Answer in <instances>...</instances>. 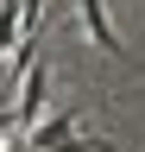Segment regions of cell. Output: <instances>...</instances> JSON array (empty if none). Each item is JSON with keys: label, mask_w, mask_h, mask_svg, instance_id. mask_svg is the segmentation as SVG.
<instances>
[{"label": "cell", "mask_w": 145, "mask_h": 152, "mask_svg": "<svg viewBox=\"0 0 145 152\" xmlns=\"http://www.w3.org/2000/svg\"><path fill=\"white\" fill-rule=\"evenodd\" d=\"M44 89H50V70L32 57V70L19 76V108H13V133H25V127H38L44 121Z\"/></svg>", "instance_id": "6da1fadb"}, {"label": "cell", "mask_w": 145, "mask_h": 152, "mask_svg": "<svg viewBox=\"0 0 145 152\" xmlns=\"http://www.w3.org/2000/svg\"><path fill=\"white\" fill-rule=\"evenodd\" d=\"M82 26H88V38H95L107 57H120V38H114V19H107V0H82Z\"/></svg>", "instance_id": "7a4b0ae2"}, {"label": "cell", "mask_w": 145, "mask_h": 152, "mask_svg": "<svg viewBox=\"0 0 145 152\" xmlns=\"http://www.w3.org/2000/svg\"><path fill=\"white\" fill-rule=\"evenodd\" d=\"M19 19H25V0H0V57L19 45Z\"/></svg>", "instance_id": "3957f363"}, {"label": "cell", "mask_w": 145, "mask_h": 152, "mask_svg": "<svg viewBox=\"0 0 145 152\" xmlns=\"http://www.w3.org/2000/svg\"><path fill=\"white\" fill-rule=\"evenodd\" d=\"M44 152H114V140H88V133L76 140V133H63V140H50Z\"/></svg>", "instance_id": "277c9868"}, {"label": "cell", "mask_w": 145, "mask_h": 152, "mask_svg": "<svg viewBox=\"0 0 145 152\" xmlns=\"http://www.w3.org/2000/svg\"><path fill=\"white\" fill-rule=\"evenodd\" d=\"M6 133H13V108H0V140H6Z\"/></svg>", "instance_id": "5b68a950"}, {"label": "cell", "mask_w": 145, "mask_h": 152, "mask_svg": "<svg viewBox=\"0 0 145 152\" xmlns=\"http://www.w3.org/2000/svg\"><path fill=\"white\" fill-rule=\"evenodd\" d=\"M13 152H25V146H19V140H13Z\"/></svg>", "instance_id": "8992f818"}]
</instances>
